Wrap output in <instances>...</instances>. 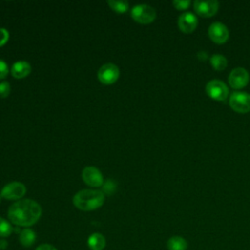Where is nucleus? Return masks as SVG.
Instances as JSON below:
<instances>
[{"instance_id": "1", "label": "nucleus", "mask_w": 250, "mask_h": 250, "mask_svg": "<svg viewBox=\"0 0 250 250\" xmlns=\"http://www.w3.org/2000/svg\"><path fill=\"white\" fill-rule=\"evenodd\" d=\"M41 206L32 199H21L13 203L8 210L9 220L19 227H30L40 218Z\"/></svg>"}, {"instance_id": "2", "label": "nucleus", "mask_w": 250, "mask_h": 250, "mask_svg": "<svg viewBox=\"0 0 250 250\" xmlns=\"http://www.w3.org/2000/svg\"><path fill=\"white\" fill-rule=\"evenodd\" d=\"M72 202L79 210L92 211L104 204V193L98 189H82L74 194Z\"/></svg>"}, {"instance_id": "3", "label": "nucleus", "mask_w": 250, "mask_h": 250, "mask_svg": "<svg viewBox=\"0 0 250 250\" xmlns=\"http://www.w3.org/2000/svg\"><path fill=\"white\" fill-rule=\"evenodd\" d=\"M131 17L141 24H148L155 20L156 12L147 4H139L131 9Z\"/></svg>"}, {"instance_id": "4", "label": "nucleus", "mask_w": 250, "mask_h": 250, "mask_svg": "<svg viewBox=\"0 0 250 250\" xmlns=\"http://www.w3.org/2000/svg\"><path fill=\"white\" fill-rule=\"evenodd\" d=\"M119 74L120 71L118 66L114 63L108 62L103 64L99 68L97 76L101 83L104 85H111L117 81V79L119 78Z\"/></svg>"}, {"instance_id": "5", "label": "nucleus", "mask_w": 250, "mask_h": 250, "mask_svg": "<svg viewBox=\"0 0 250 250\" xmlns=\"http://www.w3.org/2000/svg\"><path fill=\"white\" fill-rule=\"evenodd\" d=\"M230 107L239 113L250 111V94L246 92H233L229 97Z\"/></svg>"}, {"instance_id": "6", "label": "nucleus", "mask_w": 250, "mask_h": 250, "mask_svg": "<svg viewBox=\"0 0 250 250\" xmlns=\"http://www.w3.org/2000/svg\"><path fill=\"white\" fill-rule=\"evenodd\" d=\"M207 95L215 101H225L229 95V89L227 85L217 79L210 80L205 87Z\"/></svg>"}, {"instance_id": "7", "label": "nucleus", "mask_w": 250, "mask_h": 250, "mask_svg": "<svg viewBox=\"0 0 250 250\" xmlns=\"http://www.w3.org/2000/svg\"><path fill=\"white\" fill-rule=\"evenodd\" d=\"M26 192V188L22 183L12 182L7 184L1 189L0 196L8 200L21 199Z\"/></svg>"}, {"instance_id": "8", "label": "nucleus", "mask_w": 250, "mask_h": 250, "mask_svg": "<svg viewBox=\"0 0 250 250\" xmlns=\"http://www.w3.org/2000/svg\"><path fill=\"white\" fill-rule=\"evenodd\" d=\"M82 180L84 183L92 188H99L104 184V177L102 172L94 166H87L82 171Z\"/></svg>"}, {"instance_id": "9", "label": "nucleus", "mask_w": 250, "mask_h": 250, "mask_svg": "<svg viewBox=\"0 0 250 250\" xmlns=\"http://www.w3.org/2000/svg\"><path fill=\"white\" fill-rule=\"evenodd\" d=\"M208 35L210 39L218 44H223L229 39V29L228 27L220 22V21H215L210 24L208 27Z\"/></svg>"}, {"instance_id": "10", "label": "nucleus", "mask_w": 250, "mask_h": 250, "mask_svg": "<svg viewBox=\"0 0 250 250\" xmlns=\"http://www.w3.org/2000/svg\"><path fill=\"white\" fill-rule=\"evenodd\" d=\"M249 82V73L243 67L233 68L229 75V83L234 89H241Z\"/></svg>"}, {"instance_id": "11", "label": "nucleus", "mask_w": 250, "mask_h": 250, "mask_svg": "<svg viewBox=\"0 0 250 250\" xmlns=\"http://www.w3.org/2000/svg\"><path fill=\"white\" fill-rule=\"evenodd\" d=\"M193 9L195 10L197 15L204 18H209L214 16L217 13L219 9V3L216 0H208V1L196 0L193 2Z\"/></svg>"}, {"instance_id": "12", "label": "nucleus", "mask_w": 250, "mask_h": 250, "mask_svg": "<svg viewBox=\"0 0 250 250\" xmlns=\"http://www.w3.org/2000/svg\"><path fill=\"white\" fill-rule=\"evenodd\" d=\"M197 18L191 12L182 14L178 19V26L184 33L192 32L197 26Z\"/></svg>"}, {"instance_id": "13", "label": "nucleus", "mask_w": 250, "mask_h": 250, "mask_svg": "<svg viewBox=\"0 0 250 250\" xmlns=\"http://www.w3.org/2000/svg\"><path fill=\"white\" fill-rule=\"evenodd\" d=\"M31 72V65L26 61H17L11 67V74L16 79H22Z\"/></svg>"}, {"instance_id": "14", "label": "nucleus", "mask_w": 250, "mask_h": 250, "mask_svg": "<svg viewBox=\"0 0 250 250\" xmlns=\"http://www.w3.org/2000/svg\"><path fill=\"white\" fill-rule=\"evenodd\" d=\"M88 246L91 250H103L105 246V238L103 234L95 232L88 238Z\"/></svg>"}, {"instance_id": "15", "label": "nucleus", "mask_w": 250, "mask_h": 250, "mask_svg": "<svg viewBox=\"0 0 250 250\" xmlns=\"http://www.w3.org/2000/svg\"><path fill=\"white\" fill-rule=\"evenodd\" d=\"M20 242L24 247H30L36 239V233L31 229H23L20 232Z\"/></svg>"}, {"instance_id": "16", "label": "nucleus", "mask_w": 250, "mask_h": 250, "mask_svg": "<svg viewBox=\"0 0 250 250\" xmlns=\"http://www.w3.org/2000/svg\"><path fill=\"white\" fill-rule=\"evenodd\" d=\"M167 248L168 250H187L188 242L184 237L175 235L168 239Z\"/></svg>"}, {"instance_id": "17", "label": "nucleus", "mask_w": 250, "mask_h": 250, "mask_svg": "<svg viewBox=\"0 0 250 250\" xmlns=\"http://www.w3.org/2000/svg\"><path fill=\"white\" fill-rule=\"evenodd\" d=\"M210 63L216 70H224L228 65V60L221 54H214L210 58Z\"/></svg>"}, {"instance_id": "18", "label": "nucleus", "mask_w": 250, "mask_h": 250, "mask_svg": "<svg viewBox=\"0 0 250 250\" xmlns=\"http://www.w3.org/2000/svg\"><path fill=\"white\" fill-rule=\"evenodd\" d=\"M108 6L110 7V9L116 13L119 14H123L125 12L128 11L129 9V3L125 0H108L107 1Z\"/></svg>"}, {"instance_id": "19", "label": "nucleus", "mask_w": 250, "mask_h": 250, "mask_svg": "<svg viewBox=\"0 0 250 250\" xmlns=\"http://www.w3.org/2000/svg\"><path fill=\"white\" fill-rule=\"evenodd\" d=\"M13 231V227L11 224L0 217V237H7Z\"/></svg>"}, {"instance_id": "20", "label": "nucleus", "mask_w": 250, "mask_h": 250, "mask_svg": "<svg viewBox=\"0 0 250 250\" xmlns=\"http://www.w3.org/2000/svg\"><path fill=\"white\" fill-rule=\"evenodd\" d=\"M116 190V183L111 180V179H107L105 181V183L103 184V192L105 194H112L114 191Z\"/></svg>"}, {"instance_id": "21", "label": "nucleus", "mask_w": 250, "mask_h": 250, "mask_svg": "<svg viewBox=\"0 0 250 250\" xmlns=\"http://www.w3.org/2000/svg\"><path fill=\"white\" fill-rule=\"evenodd\" d=\"M11 86L8 81L0 82V98H7L10 95Z\"/></svg>"}, {"instance_id": "22", "label": "nucleus", "mask_w": 250, "mask_h": 250, "mask_svg": "<svg viewBox=\"0 0 250 250\" xmlns=\"http://www.w3.org/2000/svg\"><path fill=\"white\" fill-rule=\"evenodd\" d=\"M173 5L178 10H186L190 5L189 0H175L173 1Z\"/></svg>"}, {"instance_id": "23", "label": "nucleus", "mask_w": 250, "mask_h": 250, "mask_svg": "<svg viewBox=\"0 0 250 250\" xmlns=\"http://www.w3.org/2000/svg\"><path fill=\"white\" fill-rule=\"evenodd\" d=\"M9 37H10L9 31L6 28L0 27V47H2L8 42Z\"/></svg>"}, {"instance_id": "24", "label": "nucleus", "mask_w": 250, "mask_h": 250, "mask_svg": "<svg viewBox=\"0 0 250 250\" xmlns=\"http://www.w3.org/2000/svg\"><path fill=\"white\" fill-rule=\"evenodd\" d=\"M9 73V67L6 62L0 59V79H4Z\"/></svg>"}, {"instance_id": "25", "label": "nucleus", "mask_w": 250, "mask_h": 250, "mask_svg": "<svg viewBox=\"0 0 250 250\" xmlns=\"http://www.w3.org/2000/svg\"><path fill=\"white\" fill-rule=\"evenodd\" d=\"M35 250H57V249L51 244H41Z\"/></svg>"}, {"instance_id": "26", "label": "nucleus", "mask_w": 250, "mask_h": 250, "mask_svg": "<svg viewBox=\"0 0 250 250\" xmlns=\"http://www.w3.org/2000/svg\"><path fill=\"white\" fill-rule=\"evenodd\" d=\"M197 58L200 60V61H205L207 58H208V54L205 52V51H200L197 53Z\"/></svg>"}, {"instance_id": "27", "label": "nucleus", "mask_w": 250, "mask_h": 250, "mask_svg": "<svg viewBox=\"0 0 250 250\" xmlns=\"http://www.w3.org/2000/svg\"><path fill=\"white\" fill-rule=\"evenodd\" d=\"M7 242L5 240H0V248H6Z\"/></svg>"}, {"instance_id": "28", "label": "nucleus", "mask_w": 250, "mask_h": 250, "mask_svg": "<svg viewBox=\"0 0 250 250\" xmlns=\"http://www.w3.org/2000/svg\"><path fill=\"white\" fill-rule=\"evenodd\" d=\"M0 200H1V196H0Z\"/></svg>"}]
</instances>
